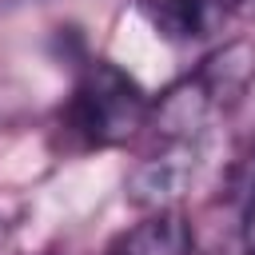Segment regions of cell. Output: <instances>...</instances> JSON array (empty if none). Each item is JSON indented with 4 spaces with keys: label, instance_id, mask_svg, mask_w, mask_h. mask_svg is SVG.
I'll return each instance as SVG.
<instances>
[{
    "label": "cell",
    "instance_id": "6da1fadb",
    "mask_svg": "<svg viewBox=\"0 0 255 255\" xmlns=\"http://www.w3.org/2000/svg\"><path fill=\"white\" fill-rule=\"evenodd\" d=\"M147 116L151 96L131 72L112 60H88L64 108V128L80 139V147H120L147 124Z\"/></svg>",
    "mask_w": 255,
    "mask_h": 255
},
{
    "label": "cell",
    "instance_id": "7a4b0ae2",
    "mask_svg": "<svg viewBox=\"0 0 255 255\" xmlns=\"http://www.w3.org/2000/svg\"><path fill=\"white\" fill-rule=\"evenodd\" d=\"M243 0H135L139 16L167 44H199L239 12Z\"/></svg>",
    "mask_w": 255,
    "mask_h": 255
},
{
    "label": "cell",
    "instance_id": "3957f363",
    "mask_svg": "<svg viewBox=\"0 0 255 255\" xmlns=\"http://www.w3.org/2000/svg\"><path fill=\"white\" fill-rule=\"evenodd\" d=\"M104 255H195V231L183 211L159 207L135 227L120 231Z\"/></svg>",
    "mask_w": 255,
    "mask_h": 255
},
{
    "label": "cell",
    "instance_id": "277c9868",
    "mask_svg": "<svg viewBox=\"0 0 255 255\" xmlns=\"http://www.w3.org/2000/svg\"><path fill=\"white\" fill-rule=\"evenodd\" d=\"M243 247H247V255H255V183H251L247 207H243Z\"/></svg>",
    "mask_w": 255,
    "mask_h": 255
},
{
    "label": "cell",
    "instance_id": "5b68a950",
    "mask_svg": "<svg viewBox=\"0 0 255 255\" xmlns=\"http://www.w3.org/2000/svg\"><path fill=\"white\" fill-rule=\"evenodd\" d=\"M4 251H8V223L0 219V255H4Z\"/></svg>",
    "mask_w": 255,
    "mask_h": 255
}]
</instances>
